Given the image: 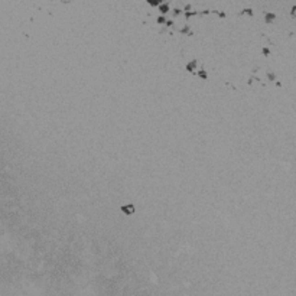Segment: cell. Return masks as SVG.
Wrapping results in <instances>:
<instances>
[{
    "label": "cell",
    "mask_w": 296,
    "mask_h": 296,
    "mask_svg": "<svg viewBox=\"0 0 296 296\" xmlns=\"http://www.w3.org/2000/svg\"><path fill=\"white\" fill-rule=\"evenodd\" d=\"M122 211H123L124 214L130 215V214H133V212H135V205H133V204H127V205H123V207H122Z\"/></svg>",
    "instance_id": "1"
},
{
    "label": "cell",
    "mask_w": 296,
    "mask_h": 296,
    "mask_svg": "<svg viewBox=\"0 0 296 296\" xmlns=\"http://www.w3.org/2000/svg\"><path fill=\"white\" fill-rule=\"evenodd\" d=\"M240 14H250V16H251V14H253V10H251V9H243V10L240 12Z\"/></svg>",
    "instance_id": "8"
},
{
    "label": "cell",
    "mask_w": 296,
    "mask_h": 296,
    "mask_svg": "<svg viewBox=\"0 0 296 296\" xmlns=\"http://www.w3.org/2000/svg\"><path fill=\"white\" fill-rule=\"evenodd\" d=\"M267 78H269L270 81H276V74H275V72H270V71H269V72H267Z\"/></svg>",
    "instance_id": "9"
},
{
    "label": "cell",
    "mask_w": 296,
    "mask_h": 296,
    "mask_svg": "<svg viewBox=\"0 0 296 296\" xmlns=\"http://www.w3.org/2000/svg\"><path fill=\"white\" fill-rule=\"evenodd\" d=\"M196 65H198L196 59H192V61H189V62L186 64V71H189V72H194V69H196Z\"/></svg>",
    "instance_id": "2"
},
{
    "label": "cell",
    "mask_w": 296,
    "mask_h": 296,
    "mask_svg": "<svg viewBox=\"0 0 296 296\" xmlns=\"http://www.w3.org/2000/svg\"><path fill=\"white\" fill-rule=\"evenodd\" d=\"M148 3L150 4V6H156V7H157V6L162 4L163 1H162V0H148Z\"/></svg>",
    "instance_id": "7"
},
{
    "label": "cell",
    "mask_w": 296,
    "mask_h": 296,
    "mask_svg": "<svg viewBox=\"0 0 296 296\" xmlns=\"http://www.w3.org/2000/svg\"><path fill=\"white\" fill-rule=\"evenodd\" d=\"M198 77L202 78V80H207V78H208V74H207L205 69H201V71H198Z\"/></svg>",
    "instance_id": "6"
},
{
    "label": "cell",
    "mask_w": 296,
    "mask_h": 296,
    "mask_svg": "<svg viewBox=\"0 0 296 296\" xmlns=\"http://www.w3.org/2000/svg\"><path fill=\"white\" fill-rule=\"evenodd\" d=\"M275 19H276V14L272 13V12H267V13L264 14V20H266V23H272Z\"/></svg>",
    "instance_id": "3"
},
{
    "label": "cell",
    "mask_w": 296,
    "mask_h": 296,
    "mask_svg": "<svg viewBox=\"0 0 296 296\" xmlns=\"http://www.w3.org/2000/svg\"><path fill=\"white\" fill-rule=\"evenodd\" d=\"M157 7H159V12H160L162 14H166V13L169 12V4H168V3H162V4H159Z\"/></svg>",
    "instance_id": "4"
},
{
    "label": "cell",
    "mask_w": 296,
    "mask_h": 296,
    "mask_svg": "<svg viewBox=\"0 0 296 296\" xmlns=\"http://www.w3.org/2000/svg\"><path fill=\"white\" fill-rule=\"evenodd\" d=\"M181 12H182L181 9H173V12H172V13H173V16H178V14H179Z\"/></svg>",
    "instance_id": "13"
},
{
    "label": "cell",
    "mask_w": 296,
    "mask_h": 296,
    "mask_svg": "<svg viewBox=\"0 0 296 296\" xmlns=\"http://www.w3.org/2000/svg\"><path fill=\"white\" fill-rule=\"evenodd\" d=\"M215 13H217V14H218L221 19H224V17H225V13H224V12H215Z\"/></svg>",
    "instance_id": "14"
},
{
    "label": "cell",
    "mask_w": 296,
    "mask_h": 296,
    "mask_svg": "<svg viewBox=\"0 0 296 296\" xmlns=\"http://www.w3.org/2000/svg\"><path fill=\"white\" fill-rule=\"evenodd\" d=\"M157 23H166V17L165 16H157Z\"/></svg>",
    "instance_id": "11"
},
{
    "label": "cell",
    "mask_w": 296,
    "mask_h": 296,
    "mask_svg": "<svg viewBox=\"0 0 296 296\" xmlns=\"http://www.w3.org/2000/svg\"><path fill=\"white\" fill-rule=\"evenodd\" d=\"M185 10H191V4H186V6H185Z\"/></svg>",
    "instance_id": "16"
},
{
    "label": "cell",
    "mask_w": 296,
    "mask_h": 296,
    "mask_svg": "<svg viewBox=\"0 0 296 296\" xmlns=\"http://www.w3.org/2000/svg\"><path fill=\"white\" fill-rule=\"evenodd\" d=\"M196 14H198L196 12H186V13H185V17H186V19H189V17H192V16H196Z\"/></svg>",
    "instance_id": "10"
},
{
    "label": "cell",
    "mask_w": 296,
    "mask_h": 296,
    "mask_svg": "<svg viewBox=\"0 0 296 296\" xmlns=\"http://www.w3.org/2000/svg\"><path fill=\"white\" fill-rule=\"evenodd\" d=\"M262 52H263V55H266V56H267V55L270 54V49H269V48H263V51H262Z\"/></svg>",
    "instance_id": "12"
},
{
    "label": "cell",
    "mask_w": 296,
    "mask_h": 296,
    "mask_svg": "<svg viewBox=\"0 0 296 296\" xmlns=\"http://www.w3.org/2000/svg\"><path fill=\"white\" fill-rule=\"evenodd\" d=\"M181 33H188V35H192V32H191V27H189L188 25H185L183 27H181Z\"/></svg>",
    "instance_id": "5"
},
{
    "label": "cell",
    "mask_w": 296,
    "mask_h": 296,
    "mask_svg": "<svg viewBox=\"0 0 296 296\" xmlns=\"http://www.w3.org/2000/svg\"><path fill=\"white\" fill-rule=\"evenodd\" d=\"M165 25H166V26H172V25H173V20H170V19H168Z\"/></svg>",
    "instance_id": "15"
}]
</instances>
